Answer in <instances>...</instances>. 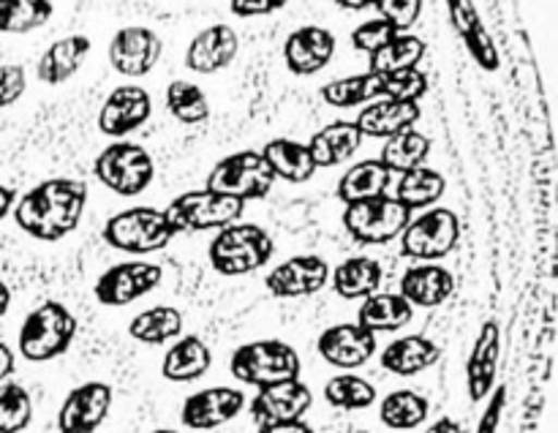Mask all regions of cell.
Returning <instances> with one entry per match:
<instances>
[{
  "label": "cell",
  "mask_w": 558,
  "mask_h": 433,
  "mask_svg": "<svg viewBox=\"0 0 558 433\" xmlns=\"http://www.w3.org/2000/svg\"><path fill=\"white\" fill-rule=\"evenodd\" d=\"M428 398L414 390H392L379 404V420L392 431H414L428 420Z\"/></svg>",
  "instance_id": "36"
},
{
  "label": "cell",
  "mask_w": 558,
  "mask_h": 433,
  "mask_svg": "<svg viewBox=\"0 0 558 433\" xmlns=\"http://www.w3.org/2000/svg\"><path fill=\"white\" fill-rule=\"evenodd\" d=\"M27 74L20 63L0 65V109L11 107L25 96Z\"/></svg>",
  "instance_id": "46"
},
{
  "label": "cell",
  "mask_w": 558,
  "mask_h": 433,
  "mask_svg": "<svg viewBox=\"0 0 558 433\" xmlns=\"http://www.w3.org/2000/svg\"><path fill=\"white\" fill-rule=\"evenodd\" d=\"M129 336L145 347H161L183 336V314L174 305H153L129 322Z\"/></svg>",
  "instance_id": "33"
},
{
  "label": "cell",
  "mask_w": 558,
  "mask_h": 433,
  "mask_svg": "<svg viewBox=\"0 0 558 433\" xmlns=\"http://www.w3.org/2000/svg\"><path fill=\"white\" fill-rule=\"evenodd\" d=\"M456 292V278L439 262H417L401 276V294L412 309H439Z\"/></svg>",
  "instance_id": "22"
},
{
  "label": "cell",
  "mask_w": 558,
  "mask_h": 433,
  "mask_svg": "<svg viewBox=\"0 0 558 433\" xmlns=\"http://www.w3.org/2000/svg\"><path fill=\"white\" fill-rule=\"evenodd\" d=\"M396 36H398V31L390 25V22L368 20V22H363V25L354 27L352 47L357 49V52L374 55L376 49H381L387 41H390V38H396Z\"/></svg>",
  "instance_id": "45"
},
{
  "label": "cell",
  "mask_w": 558,
  "mask_h": 433,
  "mask_svg": "<svg viewBox=\"0 0 558 433\" xmlns=\"http://www.w3.org/2000/svg\"><path fill=\"white\" fill-rule=\"evenodd\" d=\"M153 115V98L145 87L140 85H120L114 87L101 104L98 112V131L112 140H123L131 131L142 129Z\"/></svg>",
  "instance_id": "17"
},
{
  "label": "cell",
  "mask_w": 558,
  "mask_h": 433,
  "mask_svg": "<svg viewBox=\"0 0 558 433\" xmlns=\"http://www.w3.org/2000/svg\"><path fill=\"white\" fill-rule=\"evenodd\" d=\"M423 109L420 104L412 101H392V98H376L363 112L357 115L354 125L363 136H376V140H390V136L401 134V131L414 129Z\"/></svg>",
  "instance_id": "24"
},
{
  "label": "cell",
  "mask_w": 558,
  "mask_h": 433,
  "mask_svg": "<svg viewBox=\"0 0 558 433\" xmlns=\"http://www.w3.org/2000/svg\"><path fill=\"white\" fill-rule=\"evenodd\" d=\"M229 371L238 382L262 390V387L278 385V382L300 380L303 360L292 344L281 341V338H262V341H251L234 349Z\"/></svg>",
  "instance_id": "4"
},
{
  "label": "cell",
  "mask_w": 558,
  "mask_h": 433,
  "mask_svg": "<svg viewBox=\"0 0 558 433\" xmlns=\"http://www.w3.org/2000/svg\"><path fill=\"white\" fill-rule=\"evenodd\" d=\"M499 358H501V327L496 320L483 322L474 347L466 360V390L474 404L485 401L494 393L496 376H499Z\"/></svg>",
  "instance_id": "19"
},
{
  "label": "cell",
  "mask_w": 558,
  "mask_h": 433,
  "mask_svg": "<svg viewBox=\"0 0 558 433\" xmlns=\"http://www.w3.org/2000/svg\"><path fill=\"white\" fill-rule=\"evenodd\" d=\"M488 398H490L488 407H485L483 418H480L477 431L474 433H499L501 418H505V409H507V387L505 385L494 387V393H490Z\"/></svg>",
  "instance_id": "47"
},
{
  "label": "cell",
  "mask_w": 558,
  "mask_h": 433,
  "mask_svg": "<svg viewBox=\"0 0 558 433\" xmlns=\"http://www.w3.org/2000/svg\"><path fill=\"white\" fill-rule=\"evenodd\" d=\"M401 254L414 262H439L458 249L461 218L450 207H428L401 232Z\"/></svg>",
  "instance_id": "8"
},
{
  "label": "cell",
  "mask_w": 558,
  "mask_h": 433,
  "mask_svg": "<svg viewBox=\"0 0 558 433\" xmlns=\"http://www.w3.org/2000/svg\"><path fill=\"white\" fill-rule=\"evenodd\" d=\"M210 365L213 352L199 336H180L163 354L161 376L174 385H183V382L202 380L210 371Z\"/></svg>",
  "instance_id": "27"
},
{
  "label": "cell",
  "mask_w": 558,
  "mask_h": 433,
  "mask_svg": "<svg viewBox=\"0 0 558 433\" xmlns=\"http://www.w3.org/2000/svg\"><path fill=\"white\" fill-rule=\"evenodd\" d=\"M330 284V265L316 254H300L272 267L265 278V287L272 298L294 300L311 298Z\"/></svg>",
  "instance_id": "13"
},
{
  "label": "cell",
  "mask_w": 558,
  "mask_h": 433,
  "mask_svg": "<svg viewBox=\"0 0 558 433\" xmlns=\"http://www.w3.org/2000/svg\"><path fill=\"white\" fill-rule=\"evenodd\" d=\"M316 349H319L322 360L330 363L332 369L354 371L363 369V365L374 358L379 344H376L374 333L360 327L357 322H349V325L327 327L319 336Z\"/></svg>",
  "instance_id": "18"
},
{
  "label": "cell",
  "mask_w": 558,
  "mask_h": 433,
  "mask_svg": "<svg viewBox=\"0 0 558 433\" xmlns=\"http://www.w3.org/2000/svg\"><path fill=\"white\" fill-rule=\"evenodd\" d=\"M163 41L145 25L120 27L109 41V63L123 76H145L161 60Z\"/></svg>",
  "instance_id": "15"
},
{
  "label": "cell",
  "mask_w": 558,
  "mask_h": 433,
  "mask_svg": "<svg viewBox=\"0 0 558 433\" xmlns=\"http://www.w3.org/2000/svg\"><path fill=\"white\" fill-rule=\"evenodd\" d=\"M276 185V175L267 167L262 151H240L221 158L207 175L205 189L232 200H265Z\"/></svg>",
  "instance_id": "9"
},
{
  "label": "cell",
  "mask_w": 558,
  "mask_h": 433,
  "mask_svg": "<svg viewBox=\"0 0 558 433\" xmlns=\"http://www.w3.org/2000/svg\"><path fill=\"white\" fill-rule=\"evenodd\" d=\"M425 93H428V76H425L420 69H407V71H396V74H385L381 98L420 104V98H423Z\"/></svg>",
  "instance_id": "43"
},
{
  "label": "cell",
  "mask_w": 558,
  "mask_h": 433,
  "mask_svg": "<svg viewBox=\"0 0 558 433\" xmlns=\"http://www.w3.org/2000/svg\"><path fill=\"white\" fill-rule=\"evenodd\" d=\"M287 3L289 0H229V9H232L234 16L251 20V16L276 14V11H281Z\"/></svg>",
  "instance_id": "48"
},
{
  "label": "cell",
  "mask_w": 558,
  "mask_h": 433,
  "mask_svg": "<svg viewBox=\"0 0 558 433\" xmlns=\"http://www.w3.org/2000/svg\"><path fill=\"white\" fill-rule=\"evenodd\" d=\"M80 322L58 300H47L25 316L16 336V349L27 363H49L65 354L74 344Z\"/></svg>",
  "instance_id": "3"
},
{
  "label": "cell",
  "mask_w": 558,
  "mask_h": 433,
  "mask_svg": "<svg viewBox=\"0 0 558 433\" xmlns=\"http://www.w3.org/2000/svg\"><path fill=\"white\" fill-rule=\"evenodd\" d=\"M114 393L107 382H85L63 398L58 412L60 433H96L112 412Z\"/></svg>",
  "instance_id": "12"
},
{
  "label": "cell",
  "mask_w": 558,
  "mask_h": 433,
  "mask_svg": "<svg viewBox=\"0 0 558 433\" xmlns=\"http://www.w3.org/2000/svg\"><path fill=\"white\" fill-rule=\"evenodd\" d=\"M447 11H450V22L456 27V33L461 36L463 47L469 49V55L474 58V63L483 71H499L501 58L496 41L490 38L488 27L480 20V11L474 5V0H447Z\"/></svg>",
  "instance_id": "23"
},
{
  "label": "cell",
  "mask_w": 558,
  "mask_h": 433,
  "mask_svg": "<svg viewBox=\"0 0 558 433\" xmlns=\"http://www.w3.org/2000/svg\"><path fill=\"white\" fill-rule=\"evenodd\" d=\"M174 234L178 232L169 224L167 213L158 211V207H129L123 213H114L101 229L104 243L134 256L163 251L172 243Z\"/></svg>",
  "instance_id": "5"
},
{
  "label": "cell",
  "mask_w": 558,
  "mask_h": 433,
  "mask_svg": "<svg viewBox=\"0 0 558 433\" xmlns=\"http://www.w3.org/2000/svg\"><path fill=\"white\" fill-rule=\"evenodd\" d=\"M439 358L441 349L436 347L430 338L414 333V336H403L396 338L392 344H387L379 363L381 369L390 371V374L396 376H417L423 374V371L434 369V365L439 363Z\"/></svg>",
  "instance_id": "26"
},
{
  "label": "cell",
  "mask_w": 558,
  "mask_h": 433,
  "mask_svg": "<svg viewBox=\"0 0 558 433\" xmlns=\"http://www.w3.org/2000/svg\"><path fill=\"white\" fill-rule=\"evenodd\" d=\"M93 175L118 196H140L156 178V161L136 142H112L93 161Z\"/></svg>",
  "instance_id": "6"
},
{
  "label": "cell",
  "mask_w": 558,
  "mask_h": 433,
  "mask_svg": "<svg viewBox=\"0 0 558 433\" xmlns=\"http://www.w3.org/2000/svg\"><path fill=\"white\" fill-rule=\"evenodd\" d=\"M243 211L245 202L216 194L210 189H196L174 196L163 213L174 232H210V229H223L240 221Z\"/></svg>",
  "instance_id": "10"
},
{
  "label": "cell",
  "mask_w": 558,
  "mask_h": 433,
  "mask_svg": "<svg viewBox=\"0 0 558 433\" xmlns=\"http://www.w3.org/2000/svg\"><path fill=\"white\" fill-rule=\"evenodd\" d=\"M425 433H466V429H463L458 420L439 418L434 425H428V429H425Z\"/></svg>",
  "instance_id": "51"
},
{
  "label": "cell",
  "mask_w": 558,
  "mask_h": 433,
  "mask_svg": "<svg viewBox=\"0 0 558 433\" xmlns=\"http://www.w3.org/2000/svg\"><path fill=\"white\" fill-rule=\"evenodd\" d=\"M150 433H180V431H174V429H156V431H150Z\"/></svg>",
  "instance_id": "55"
},
{
  "label": "cell",
  "mask_w": 558,
  "mask_h": 433,
  "mask_svg": "<svg viewBox=\"0 0 558 433\" xmlns=\"http://www.w3.org/2000/svg\"><path fill=\"white\" fill-rule=\"evenodd\" d=\"M14 200H16L14 189H9V185L0 183V221H3L11 211H14Z\"/></svg>",
  "instance_id": "52"
},
{
  "label": "cell",
  "mask_w": 558,
  "mask_h": 433,
  "mask_svg": "<svg viewBox=\"0 0 558 433\" xmlns=\"http://www.w3.org/2000/svg\"><path fill=\"white\" fill-rule=\"evenodd\" d=\"M425 41L412 33H398L396 38L385 44L381 49H376L371 58V69L374 74H396V71L417 69L420 60L425 58Z\"/></svg>",
  "instance_id": "37"
},
{
  "label": "cell",
  "mask_w": 558,
  "mask_h": 433,
  "mask_svg": "<svg viewBox=\"0 0 558 433\" xmlns=\"http://www.w3.org/2000/svg\"><path fill=\"white\" fill-rule=\"evenodd\" d=\"M447 189V180L445 175L436 172L430 167H417V169H409V172H401L398 178L396 191H392V200L401 202L403 207L409 211H420V207H434L436 202L445 196Z\"/></svg>",
  "instance_id": "34"
},
{
  "label": "cell",
  "mask_w": 558,
  "mask_h": 433,
  "mask_svg": "<svg viewBox=\"0 0 558 433\" xmlns=\"http://www.w3.org/2000/svg\"><path fill=\"white\" fill-rule=\"evenodd\" d=\"M385 270L371 256H349L338 267H330V284L338 298L365 300L379 292Z\"/></svg>",
  "instance_id": "29"
},
{
  "label": "cell",
  "mask_w": 558,
  "mask_h": 433,
  "mask_svg": "<svg viewBox=\"0 0 558 433\" xmlns=\"http://www.w3.org/2000/svg\"><path fill=\"white\" fill-rule=\"evenodd\" d=\"M14 365H16L14 349H11L9 344L0 341V385H3V382H9V376L14 374Z\"/></svg>",
  "instance_id": "50"
},
{
  "label": "cell",
  "mask_w": 558,
  "mask_h": 433,
  "mask_svg": "<svg viewBox=\"0 0 558 433\" xmlns=\"http://www.w3.org/2000/svg\"><path fill=\"white\" fill-rule=\"evenodd\" d=\"M33 420V398L20 382L0 385V433H22Z\"/></svg>",
  "instance_id": "42"
},
{
  "label": "cell",
  "mask_w": 558,
  "mask_h": 433,
  "mask_svg": "<svg viewBox=\"0 0 558 433\" xmlns=\"http://www.w3.org/2000/svg\"><path fill=\"white\" fill-rule=\"evenodd\" d=\"M381 87H385V74L365 71V74H352L343 76V80L327 82V85H322L319 96L325 98L330 107L352 109L381 98Z\"/></svg>",
  "instance_id": "35"
},
{
  "label": "cell",
  "mask_w": 558,
  "mask_h": 433,
  "mask_svg": "<svg viewBox=\"0 0 558 433\" xmlns=\"http://www.w3.org/2000/svg\"><path fill=\"white\" fill-rule=\"evenodd\" d=\"M311 404H314V393L305 382L289 380L278 382V385L262 387L251 401V418L259 425H278V423H294L308 414Z\"/></svg>",
  "instance_id": "16"
},
{
  "label": "cell",
  "mask_w": 558,
  "mask_h": 433,
  "mask_svg": "<svg viewBox=\"0 0 558 433\" xmlns=\"http://www.w3.org/2000/svg\"><path fill=\"white\" fill-rule=\"evenodd\" d=\"M87 205V185L74 178H49L33 185L14 205V221L27 238L58 243L80 227Z\"/></svg>",
  "instance_id": "1"
},
{
  "label": "cell",
  "mask_w": 558,
  "mask_h": 433,
  "mask_svg": "<svg viewBox=\"0 0 558 433\" xmlns=\"http://www.w3.org/2000/svg\"><path fill=\"white\" fill-rule=\"evenodd\" d=\"M267 167L272 169V175L287 183H308L316 172V164L311 158V151L305 142L287 140V136H278V140H270L262 151Z\"/></svg>",
  "instance_id": "30"
},
{
  "label": "cell",
  "mask_w": 558,
  "mask_h": 433,
  "mask_svg": "<svg viewBox=\"0 0 558 433\" xmlns=\"http://www.w3.org/2000/svg\"><path fill=\"white\" fill-rule=\"evenodd\" d=\"M256 433H316L305 420H294V423H278V425H262Z\"/></svg>",
  "instance_id": "49"
},
{
  "label": "cell",
  "mask_w": 558,
  "mask_h": 433,
  "mask_svg": "<svg viewBox=\"0 0 558 433\" xmlns=\"http://www.w3.org/2000/svg\"><path fill=\"white\" fill-rule=\"evenodd\" d=\"M90 49L93 41L87 36H82V33H74V36H65L60 41L49 44L47 52L38 60L36 76L44 85H63V82H69L82 69Z\"/></svg>",
  "instance_id": "25"
},
{
  "label": "cell",
  "mask_w": 558,
  "mask_h": 433,
  "mask_svg": "<svg viewBox=\"0 0 558 433\" xmlns=\"http://www.w3.org/2000/svg\"><path fill=\"white\" fill-rule=\"evenodd\" d=\"M336 55V36L327 27L319 25H303L294 33H289L287 44H283V60L287 69L298 76H314Z\"/></svg>",
  "instance_id": "20"
},
{
  "label": "cell",
  "mask_w": 558,
  "mask_h": 433,
  "mask_svg": "<svg viewBox=\"0 0 558 433\" xmlns=\"http://www.w3.org/2000/svg\"><path fill=\"white\" fill-rule=\"evenodd\" d=\"M245 409V393L238 387H205L183 401L180 423L191 431H216L232 423Z\"/></svg>",
  "instance_id": "14"
},
{
  "label": "cell",
  "mask_w": 558,
  "mask_h": 433,
  "mask_svg": "<svg viewBox=\"0 0 558 433\" xmlns=\"http://www.w3.org/2000/svg\"><path fill=\"white\" fill-rule=\"evenodd\" d=\"M414 320V309L401 298V294H371L363 300L357 311V325L376 333H398Z\"/></svg>",
  "instance_id": "32"
},
{
  "label": "cell",
  "mask_w": 558,
  "mask_h": 433,
  "mask_svg": "<svg viewBox=\"0 0 558 433\" xmlns=\"http://www.w3.org/2000/svg\"><path fill=\"white\" fill-rule=\"evenodd\" d=\"M161 281V265L131 260L112 265L107 273H101L93 294H96L98 303L107 305V309H123V305H131L140 298H145V294H150Z\"/></svg>",
  "instance_id": "11"
},
{
  "label": "cell",
  "mask_w": 558,
  "mask_h": 433,
  "mask_svg": "<svg viewBox=\"0 0 558 433\" xmlns=\"http://www.w3.org/2000/svg\"><path fill=\"white\" fill-rule=\"evenodd\" d=\"M430 156V140L420 131L409 129L401 131V134L390 136L385 140V147H381L379 161L390 169L392 175L396 172H409V169L425 167Z\"/></svg>",
  "instance_id": "38"
},
{
  "label": "cell",
  "mask_w": 558,
  "mask_h": 433,
  "mask_svg": "<svg viewBox=\"0 0 558 433\" xmlns=\"http://www.w3.org/2000/svg\"><path fill=\"white\" fill-rule=\"evenodd\" d=\"M305 145H308L316 169H327L338 167V164H347L360 151V145H363V134L354 125V120H336V123L316 131Z\"/></svg>",
  "instance_id": "28"
},
{
  "label": "cell",
  "mask_w": 558,
  "mask_h": 433,
  "mask_svg": "<svg viewBox=\"0 0 558 433\" xmlns=\"http://www.w3.org/2000/svg\"><path fill=\"white\" fill-rule=\"evenodd\" d=\"M167 109L183 125H199L210 118V101L205 91L189 80H174L167 87Z\"/></svg>",
  "instance_id": "41"
},
{
  "label": "cell",
  "mask_w": 558,
  "mask_h": 433,
  "mask_svg": "<svg viewBox=\"0 0 558 433\" xmlns=\"http://www.w3.org/2000/svg\"><path fill=\"white\" fill-rule=\"evenodd\" d=\"M336 5H341V9L347 11H363V9H374L376 0H332Z\"/></svg>",
  "instance_id": "53"
},
{
  "label": "cell",
  "mask_w": 558,
  "mask_h": 433,
  "mask_svg": "<svg viewBox=\"0 0 558 433\" xmlns=\"http://www.w3.org/2000/svg\"><path fill=\"white\" fill-rule=\"evenodd\" d=\"M9 305H11V289H9V284L0 278V316H5Z\"/></svg>",
  "instance_id": "54"
},
{
  "label": "cell",
  "mask_w": 558,
  "mask_h": 433,
  "mask_svg": "<svg viewBox=\"0 0 558 433\" xmlns=\"http://www.w3.org/2000/svg\"><path fill=\"white\" fill-rule=\"evenodd\" d=\"M325 401L341 412H363L376 404V387L357 374H338L327 380Z\"/></svg>",
  "instance_id": "40"
},
{
  "label": "cell",
  "mask_w": 558,
  "mask_h": 433,
  "mask_svg": "<svg viewBox=\"0 0 558 433\" xmlns=\"http://www.w3.org/2000/svg\"><path fill=\"white\" fill-rule=\"evenodd\" d=\"M54 14L52 0H0V33L22 36L47 25Z\"/></svg>",
  "instance_id": "39"
},
{
  "label": "cell",
  "mask_w": 558,
  "mask_h": 433,
  "mask_svg": "<svg viewBox=\"0 0 558 433\" xmlns=\"http://www.w3.org/2000/svg\"><path fill=\"white\" fill-rule=\"evenodd\" d=\"M374 9L379 11V20L390 22L398 33H409L423 14V0H376Z\"/></svg>",
  "instance_id": "44"
},
{
  "label": "cell",
  "mask_w": 558,
  "mask_h": 433,
  "mask_svg": "<svg viewBox=\"0 0 558 433\" xmlns=\"http://www.w3.org/2000/svg\"><path fill=\"white\" fill-rule=\"evenodd\" d=\"M272 254H276V240L267 229H262L259 224L234 221L218 229L216 238L210 240L207 260L218 276L240 278L262 270Z\"/></svg>",
  "instance_id": "2"
},
{
  "label": "cell",
  "mask_w": 558,
  "mask_h": 433,
  "mask_svg": "<svg viewBox=\"0 0 558 433\" xmlns=\"http://www.w3.org/2000/svg\"><path fill=\"white\" fill-rule=\"evenodd\" d=\"M392 185V172L379 161V158H368V161H360L354 167H349L347 172L338 180V200L343 205H352V202L374 200V196L387 194V189Z\"/></svg>",
  "instance_id": "31"
},
{
  "label": "cell",
  "mask_w": 558,
  "mask_h": 433,
  "mask_svg": "<svg viewBox=\"0 0 558 433\" xmlns=\"http://www.w3.org/2000/svg\"><path fill=\"white\" fill-rule=\"evenodd\" d=\"M240 38L232 31V25H218L205 27L191 38L189 49H185V65L194 74H218V71L229 69L238 58Z\"/></svg>",
  "instance_id": "21"
},
{
  "label": "cell",
  "mask_w": 558,
  "mask_h": 433,
  "mask_svg": "<svg viewBox=\"0 0 558 433\" xmlns=\"http://www.w3.org/2000/svg\"><path fill=\"white\" fill-rule=\"evenodd\" d=\"M412 221V211L390 194L374 200L352 202L343 211V229L360 245H385L401 238L407 224Z\"/></svg>",
  "instance_id": "7"
}]
</instances>
